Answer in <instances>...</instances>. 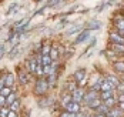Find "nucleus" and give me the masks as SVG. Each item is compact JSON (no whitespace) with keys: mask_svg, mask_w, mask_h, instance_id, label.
I'll list each match as a JSON object with an SVG mask.
<instances>
[{"mask_svg":"<svg viewBox=\"0 0 124 117\" xmlns=\"http://www.w3.org/2000/svg\"><path fill=\"white\" fill-rule=\"evenodd\" d=\"M47 89H49V81L47 80H43V78L37 80V84H36V93L37 94H44L47 91Z\"/></svg>","mask_w":124,"mask_h":117,"instance_id":"f257e3e1","label":"nucleus"},{"mask_svg":"<svg viewBox=\"0 0 124 117\" xmlns=\"http://www.w3.org/2000/svg\"><path fill=\"white\" fill-rule=\"evenodd\" d=\"M64 107H66L67 113H71V114H78V113H80V103H76L73 100L69 104H66Z\"/></svg>","mask_w":124,"mask_h":117,"instance_id":"f03ea898","label":"nucleus"},{"mask_svg":"<svg viewBox=\"0 0 124 117\" xmlns=\"http://www.w3.org/2000/svg\"><path fill=\"white\" fill-rule=\"evenodd\" d=\"M71 100L76 101V103H80L81 100H84V91L83 89H76L71 94Z\"/></svg>","mask_w":124,"mask_h":117,"instance_id":"7ed1b4c3","label":"nucleus"},{"mask_svg":"<svg viewBox=\"0 0 124 117\" xmlns=\"http://www.w3.org/2000/svg\"><path fill=\"white\" fill-rule=\"evenodd\" d=\"M88 37H90V31H88V30H84V31H81V33H80V34H78V36H77V39H76V44H80V43H84V41H86L87 39H88Z\"/></svg>","mask_w":124,"mask_h":117,"instance_id":"20e7f679","label":"nucleus"},{"mask_svg":"<svg viewBox=\"0 0 124 117\" xmlns=\"http://www.w3.org/2000/svg\"><path fill=\"white\" fill-rule=\"evenodd\" d=\"M84 77H86V70L84 69H80L74 73V78L78 83H84Z\"/></svg>","mask_w":124,"mask_h":117,"instance_id":"39448f33","label":"nucleus"},{"mask_svg":"<svg viewBox=\"0 0 124 117\" xmlns=\"http://www.w3.org/2000/svg\"><path fill=\"white\" fill-rule=\"evenodd\" d=\"M110 39L114 41V44H124V39L120 34H117V33H111L110 34Z\"/></svg>","mask_w":124,"mask_h":117,"instance_id":"423d86ee","label":"nucleus"},{"mask_svg":"<svg viewBox=\"0 0 124 117\" xmlns=\"http://www.w3.org/2000/svg\"><path fill=\"white\" fill-rule=\"evenodd\" d=\"M96 99H99V96H97V93L96 91H90V93H87L86 96H84V100H86V103L88 104L90 101H93V100H96Z\"/></svg>","mask_w":124,"mask_h":117,"instance_id":"0eeeda50","label":"nucleus"},{"mask_svg":"<svg viewBox=\"0 0 124 117\" xmlns=\"http://www.w3.org/2000/svg\"><path fill=\"white\" fill-rule=\"evenodd\" d=\"M87 26H88L90 30H97V29L101 27V22H100V20H90V22L87 23Z\"/></svg>","mask_w":124,"mask_h":117,"instance_id":"6e6552de","label":"nucleus"},{"mask_svg":"<svg viewBox=\"0 0 124 117\" xmlns=\"http://www.w3.org/2000/svg\"><path fill=\"white\" fill-rule=\"evenodd\" d=\"M106 81H108V83L111 84V87H117V86L120 84V81H118V78L116 77V76H111V74H108V76L106 77Z\"/></svg>","mask_w":124,"mask_h":117,"instance_id":"1a4fd4ad","label":"nucleus"},{"mask_svg":"<svg viewBox=\"0 0 124 117\" xmlns=\"http://www.w3.org/2000/svg\"><path fill=\"white\" fill-rule=\"evenodd\" d=\"M37 66H39L37 60H34V59H30L29 60V70H30V73H34L37 70Z\"/></svg>","mask_w":124,"mask_h":117,"instance_id":"9d476101","label":"nucleus"},{"mask_svg":"<svg viewBox=\"0 0 124 117\" xmlns=\"http://www.w3.org/2000/svg\"><path fill=\"white\" fill-rule=\"evenodd\" d=\"M51 57L50 56H43L41 57V60H40V64L43 66V67H47V66H51Z\"/></svg>","mask_w":124,"mask_h":117,"instance_id":"9b49d317","label":"nucleus"},{"mask_svg":"<svg viewBox=\"0 0 124 117\" xmlns=\"http://www.w3.org/2000/svg\"><path fill=\"white\" fill-rule=\"evenodd\" d=\"M90 109H99L100 106H101V99H96V100H93V101H90V103L87 104Z\"/></svg>","mask_w":124,"mask_h":117,"instance_id":"f8f14e48","label":"nucleus"},{"mask_svg":"<svg viewBox=\"0 0 124 117\" xmlns=\"http://www.w3.org/2000/svg\"><path fill=\"white\" fill-rule=\"evenodd\" d=\"M13 81H14V77H13L12 73L6 74V80H4V84H6V87H10V86H13Z\"/></svg>","mask_w":124,"mask_h":117,"instance_id":"ddd939ff","label":"nucleus"},{"mask_svg":"<svg viewBox=\"0 0 124 117\" xmlns=\"http://www.w3.org/2000/svg\"><path fill=\"white\" fill-rule=\"evenodd\" d=\"M104 91H113V87L111 84L108 83V81H103V84H101V93H104Z\"/></svg>","mask_w":124,"mask_h":117,"instance_id":"4468645a","label":"nucleus"},{"mask_svg":"<svg viewBox=\"0 0 124 117\" xmlns=\"http://www.w3.org/2000/svg\"><path fill=\"white\" fill-rule=\"evenodd\" d=\"M123 114V110H120V109H113L108 111V116L110 117H120Z\"/></svg>","mask_w":124,"mask_h":117,"instance_id":"2eb2a0df","label":"nucleus"},{"mask_svg":"<svg viewBox=\"0 0 124 117\" xmlns=\"http://www.w3.org/2000/svg\"><path fill=\"white\" fill-rule=\"evenodd\" d=\"M19 80H20L22 84H27V81H29V76H27V73L20 71V73H19Z\"/></svg>","mask_w":124,"mask_h":117,"instance_id":"dca6fc26","label":"nucleus"},{"mask_svg":"<svg viewBox=\"0 0 124 117\" xmlns=\"http://www.w3.org/2000/svg\"><path fill=\"white\" fill-rule=\"evenodd\" d=\"M114 69H116L117 71L124 73V62H116V63H114Z\"/></svg>","mask_w":124,"mask_h":117,"instance_id":"f3484780","label":"nucleus"},{"mask_svg":"<svg viewBox=\"0 0 124 117\" xmlns=\"http://www.w3.org/2000/svg\"><path fill=\"white\" fill-rule=\"evenodd\" d=\"M10 94H12L10 87H6V86H4V87L1 89V91H0V96H3V97H9Z\"/></svg>","mask_w":124,"mask_h":117,"instance_id":"a211bd4d","label":"nucleus"},{"mask_svg":"<svg viewBox=\"0 0 124 117\" xmlns=\"http://www.w3.org/2000/svg\"><path fill=\"white\" fill-rule=\"evenodd\" d=\"M17 54H19V46H14V47L12 49V52L9 53V59L12 60V59H14Z\"/></svg>","mask_w":124,"mask_h":117,"instance_id":"6ab92c4d","label":"nucleus"},{"mask_svg":"<svg viewBox=\"0 0 124 117\" xmlns=\"http://www.w3.org/2000/svg\"><path fill=\"white\" fill-rule=\"evenodd\" d=\"M110 97H113V91H104V93H101V97H100V99L106 101V100H108Z\"/></svg>","mask_w":124,"mask_h":117,"instance_id":"aec40b11","label":"nucleus"},{"mask_svg":"<svg viewBox=\"0 0 124 117\" xmlns=\"http://www.w3.org/2000/svg\"><path fill=\"white\" fill-rule=\"evenodd\" d=\"M16 100H17V99H16V94H14V93H12V94H10L9 97H6V103L10 104V106H12V104L14 103Z\"/></svg>","mask_w":124,"mask_h":117,"instance_id":"412c9836","label":"nucleus"},{"mask_svg":"<svg viewBox=\"0 0 124 117\" xmlns=\"http://www.w3.org/2000/svg\"><path fill=\"white\" fill-rule=\"evenodd\" d=\"M104 104H106L108 109H110V107H114V104H116V99H114V96H113V97H110L108 100H106V101H104Z\"/></svg>","mask_w":124,"mask_h":117,"instance_id":"4be33fe9","label":"nucleus"},{"mask_svg":"<svg viewBox=\"0 0 124 117\" xmlns=\"http://www.w3.org/2000/svg\"><path fill=\"white\" fill-rule=\"evenodd\" d=\"M57 56H59V50H57L56 47H51V50H50V57H51V60L57 59Z\"/></svg>","mask_w":124,"mask_h":117,"instance_id":"5701e85b","label":"nucleus"},{"mask_svg":"<svg viewBox=\"0 0 124 117\" xmlns=\"http://www.w3.org/2000/svg\"><path fill=\"white\" fill-rule=\"evenodd\" d=\"M81 30V26L78 24V26H74L73 29H70V30H67V34L70 36V34H74V33H77V31H80Z\"/></svg>","mask_w":124,"mask_h":117,"instance_id":"b1692460","label":"nucleus"},{"mask_svg":"<svg viewBox=\"0 0 124 117\" xmlns=\"http://www.w3.org/2000/svg\"><path fill=\"white\" fill-rule=\"evenodd\" d=\"M50 50H51V47L50 46H43V49H41V54L43 56H50Z\"/></svg>","mask_w":124,"mask_h":117,"instance_id":"393cba45","label":"nucleus"},{"mask_svg":"<svg viewBox=\"0 0 124 117\" xmlns=\"http://www.w3.org/2000/svg\"><path fill=\"white\" fill-rule=\"evenodd\" d=\"M19 109H20V101H19V100H16V101L10 106V110H12V111H17Z\"/></svg>","mask_w":124,"mask_h":117,"instance_id":"a878e982","label":"nucleus"},{"mask_svg":"<svg viewBox=\"0 0 124 117\" xmlns=\"http://www.w3.org/2000/svg\"><path fill=\"white\" fill-rule=\"evenodd\" d=\"M113 47L117 53H124V44H113Z\"/></svg>","mask_w":124,"mask_h":117,"instance_id":"bb28decb","label":"nucleus"},{"mask_svg":"<svg viewBox=\"0 0 124 117\" xmlns=\"http://www.w3.org/2000/svg\"><path fill=\"white\" fill-rule=\"evenodd\" d=\"M99 111H100V114H104V113L108 111V107H107L106 104H101V106L99 107Z\"/></svg>","mask_w":124,"mask_h":117,"instance_id":"cd10ccee","label":"nucleus"},{"mask_svg":"<svg viewBox=\"0 0 124 117\" xmlns=\"http://www.w3.org/2000/svg\"><path fill=\"white\" fill-rule=\"evenodd\" d=\"M117 27H118L120 31H124V20H118L117 22Z\"/></svg>","mask_w":124,"mask_h":117,"instance_id":"c85d7f7f","label":"nucleus"},{"mask_svg":"<svg viewBox=\"0 0 124 117\" xmlns=\"http://www.w3.org/2000/svg\"><path fill=\"white\" fill-rule=\"evenodd\" d=\"M9 111H10V110H7V109H1V110H0V116L1 117H7L9 116Z\"/></svg>","mask_w":124,"mask_h":117,"instance_id":"c756f323","label":"nucleus"},{"mask_svg":"<svg viewBox=\"0 0 124 117\" xmlns=\"http://www.w3.org/2000/svg\"><path fill=\"white\" fill-rule=\"evenodd\" d=\"M54 78H56V76H54V74H50V78L47 80V81H49V86H51V84L54 83Z\"/></svg>","mask_w":124,"mask_h":117,"instance_id":"7c9ffc66","label":"nucleus"},{"mask_svg":"<svg viewBox=\"0 0 124 117\" xmlns=\"http://www.w3.org/2000/svg\"><path fill=\"white\" fill-rule=\"evenodd\" d=\"M6 104V97H3V96H0V107H3Z\"/></svg>","mask_w":124,"mask_h":117,"instance_id":"2f4dec72","label":"nucleus"},{"mask_svg":"<svg viewBox=\"0 0 124 117\" xmlns=\"http://www.w3.org/2000/svg\"><path fill=\"white\" fill-rule=\"evenodd\" d=\"M17 6H19V3H13L12 6H10V7H9V13H10V12H13V10H14V9H16V7H17Z\"/></svg>","mask_w":124,"mask_h":117,"instance_id":"473e14b6","label":"nucleus"},{"mask_svg":"<svg viewBox=\"0 0 124 117\" xmlns=\"http://www.w3.org/2000/svg\"><path fill=\"white\" fill-rule=\"evenodd\" d=\"M3 54H4V44H0V59L3 57Z\"/></svg>","mask_w":124,"mask_h":117,"instance_id":"72a5a7b5","label":"nucleus"},{"mask_svg":"<svg viewBox=\"0 0 124 117\" xmlns=\"http://www.w3.org/2000/svg\"><path fill=\"white\" fill-rule=\"evenodd\" d=\"M117 89H118V91H121V93H124V83H120V84L117 86Z\"/></svg>","mask_w":124,"mask_h":117,"instance_id":"f704fd0d","label":"nucleus"},{"mask_svg":"<svg viewBox=\"0 0 124 117\" xmlns=\"http://www.w3.org/2000/svg\"><path fill=\"white\" fill-rule=\"evenodd\" d=\"M62 117H76V114H71V113H63Z\"/></svg>","mask_w":124,"mask_h":117,"instance_id":"c9c22d12","label":"nucleus"},{"mask_svg":"<svg viewBox=\"0 0 124 117\" xmlns=\"http://www.w3.org/2000/svg\"><path fill=\"white\" fill-rule=\"evenodd\" d=\"M7 117H17V114H16V111H12V110H10V111H9V116Z\"/></svg>","mask_w":124,"mask_h":117,"instance_id":"e433bc0d","label":"nucleus"},{"mask_svg":"<svg viewBox=\"0 0 124 117\" xmlns=\"http://www.w3.org/2000/svg\"><path fill=\"white\" fill-rule=\"evenodd\" d=\"M118 100H120V103H121V101H124V94H121V96L118 97Z\"/></svg>","mask_w":124,"mask_h":117,"instance_id":"4c0bfd02","label":"nucleus"},{"mask_svg":"<svg viewBox=\"0 0 124 117\" xmlns=\"http://www.w3.org/2000/svg\"><path fill=\"white\" fill-rule=\"evenodd\" d=\"M120 110H124V101H121V103H120Z\"/></svg>","mask_w":124,"mask_h":117,"instance_id":"58836bf2","label":"nucleus"},{"mask_svg":"<svg viewBox=\"0 0 124 117\" xmlns=\"http://www.w3.org/2000/svg\"><path fill=\"white\" fill-rule=\"evenodd\" d=\"M76 117H86L84 114H81V113H78V114H76Z\"/></svg>","mask_w":124,"mask_h":117,"instance_id":"ea45409f","label":"nucleus"},{"mask_svg":"<svg viewBox=\"0 0 124 117\" xmlns=\"http://www.w3.org/2000/svg\"><path fill=\"white\" fill-rule=\"evenodd\" d=\"M96 117H106V116H104V114H97Z\"/></svg>","mask_w":124,"mask_h":117,"instance_id":"a19ab883","label":"nucleus"},{"mask_svg":"<svg viewBox=\"0 0 124 117\" xmlns=\"http://www.w3.org/2000/svg\"><path fill=\"white\" fill-rule=\"evenodd\" d=\"M0 117H1V116H0Z\"/></svg>","mask_w":124,"mask_h":117,"instance_id":"79ce46f5","label":"nucleus"},{"mask_svg":"<svg viewBox=\"0 0 124 117\" xmlns=\"http://www.w3.org/2000/svg\"><path fill=\"white\" fill-rule=\"evenodd\" d=\"M123 94H124V93H123Z\"/></svg>","mask_w":124,"mask_h":117,"instance_id":"37998d69","label":"nucleus"}]
</instances>
